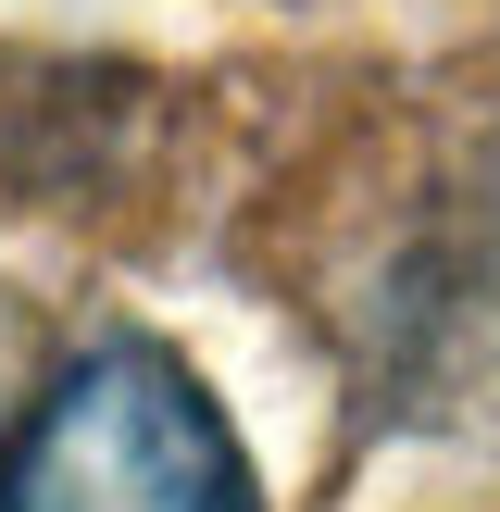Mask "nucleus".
<instances>
[{
    "mask_svg": "<svg viewBox=\"0 0 500 512\" xmlns=\"http://www.w3.org/2000/svg\"><path fill=\"white\" fill-rule=\"evenodd\" d=\"M0 512H263L225 400L163 338H100L0 450Z\"/></svg>",
    "mask_w": 500,
    "mask_h": 512,
    "instance_id": "obj_1",
    "label": "nucleus"
}]
</instances>
